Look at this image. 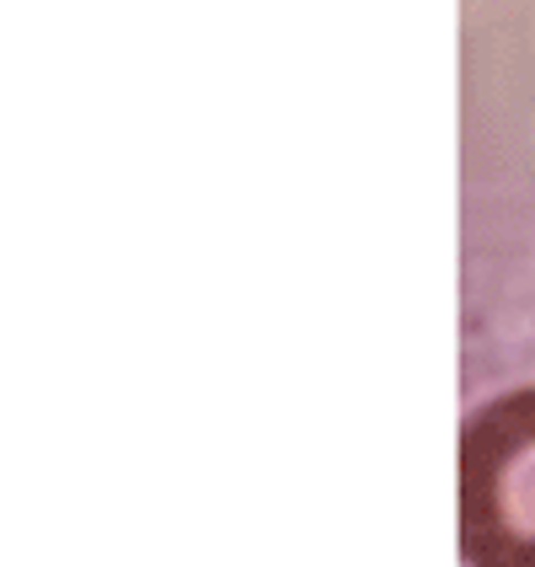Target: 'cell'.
<instances>
[{
    "mask_svg": "<svg viewBox=\"0 0 535 567\" xmlns=\"http://www.w3.org/2000/svg\"><path fill=\"white\" fill-rule=\"evenodd\" d=\"M461 551L472 567H535V385L466 417Z\"/></svg>",
    "mask_w": 535,
    "mask_h": 567,
    "instance_id": "1",
    "label": "cell"
}]
</instances>
